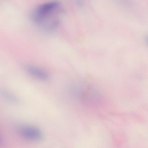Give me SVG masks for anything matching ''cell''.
I'll list each match as a JSON object with an SVG mask.
<instances>
[{"instance_id":"6da1fadb","label":"cell","mask_w":148,"mask_h":148,"mask_svg":"<svg viewBox=\"0 0 148 148\" xmlns=\"http://www.w3.org/2000/svg\"><path fill=\"white\" fill-rule=\"evenodd\" d=\"M62 12V6L55 1L40 3L34 9L33 20L38 25L47 30L53 29L58 25Z\"/></svg>"},{"instance_id":"8992f818","label":"cell","mask_w":148,"mask_h":148,"mask_svg":"<svg viewBox=\"0 0 148 148\" xmlns=\"http://www.w3.org/2000/svg\"><path fill=\"white\" fill-rule=\"evenodd\" d=\"M146 41L148 43V36L147 38H146Z\"/></svg>"},{"instance_id":"5b68a950","label":"cell","mask_w":148,"mask_h":148,"mask_svg":"<svg viewBox=\"0 0 148 148\" xmlns=\"http://www.w3.org/2000/svg\"><path fill=\"white\" fill-rule=\"evenodd\" d=\"M3 95L4 97L5 98L9 100L16 103L18 102V99L13 95L10 94L9 93L6 92H3Z\"/></svg>"},{"instance_id":"3957f363","label":"cell","mask_w":148,"mask_h":148,"mask_svg":"<svg viewBox=\"0 0 148 148\" xmlns=\"http://www.w3.org/2000/svg\"><path fill=\"white\" fill-rule=\"evenodd\" d=\"M97 92L92 89L88 88L82 93L81 99L87 105L95 106L99 104L100 101V96Z\"/></svg>"},{"instance_id":"277c9868","label":"cell","mask_w":148,"mask_h":148,"mask_svg":"<svg viewBox=\"0 0 148 148\" xmlns=\"http://www.w3.org/2000/svg\"><path fill=\"white\" fill-rule=\"evenodd\" d=\"M28 73L33 76L40 80H46L49 78L48 74L45 71L37 67L29 66L27 67Z\"/></svg>"},{"instance_id":"7a4b0ae2","label":"cell","mask_w":148,"mask_h":148,"mask_svg":"<svg viewBox=\"0 0 148 148\" xmlns=\"http://www.w3.org/2000/svg\"><path fill=\"white\" fill-rule=\"evenodd\" d=\"M21 135L27 140L32 141L41 140L43 135L40 130L37 127L29 125H23L19 130Z\"/></svg>"}]
</instances>
